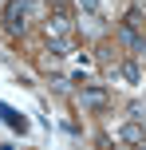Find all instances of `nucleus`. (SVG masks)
Returning <instances> with one entry per match:
<instances>
[{
    "label": "nucleus",
    "mask_w": 146,
    "mask_h": 150,
    "mask_svg": "<svg viewBox=\"0 0 146 150\" xmlns=\"http://www.w3.org/2000/svg\"><path fill=\"white\" fill-rule=\"evenodd\" d=\"M4 28L12 32V36H24V28H28V0H8V8H4Z\"/></svg>",
    "instance_id": "f257e3e1"
},
{
    "label": "nucleus",
    "mask_w": 146,
    "mask_h": 150,
    "mask_svg": "<svg viewBox=\"0 0 146 150\" xmlns=\"http://www.w3.org/2000/svg\"><path fill=\"white\" fill-rule=\"evenodd\" d=\"M79 99H83V107H91V111H103V107L111 103L107 87H83V91H79Z\"/></svg>",
    "instance_id": "f03ea898"
},
{
    "label": "nucleus",
    "mask_w": 146,
    "mask_h": 150,
    "mask_svg": "<svg viewBox=\"0 0 146 150\" xmlns=\"http://www.w3.org/2000/svg\"><path fill=\"white\" fill-rule=\"evenodd\" d=\"M118 138H123V142H146V127H142L138 119H130V122L118 127Z\"/></svg>",
    "instance_id": "7ed1b4c3"
},
{
    "label": "nucleus",
    "mask_w": 146,
    "mask_h": 150,
    "mask_svg": "<svg viewBox=\"0 0 146 150\" xmlns=\"http://www.w3.org/2000/svg\"><path fill=\"white\" fill-rule=\"evenodd\" d=\"M95 55H99V67H118V52H115L111 44H99Z\"/></svg>",
    "instance_id": "20e7f679"
},
{
    "label": "nucleus",
    "mask_w": 146,
    "mask_h": 150,
    "mask_svg": "<svg viewBox=\"0 0 146 150\" xmlns=\"http://www.w3.org/2000/svg\"><path fill=\"white\" fill-rule=\"evenodd\" d=\"M0 119H4V122H8V127H12V130H20V134H24V130H28V122H24V115L8 111V107H0Z\"/></svg>",
    "instance_id": "39448f33"
},
{
    "label": "nucleus",
    "mask_w": 146,
    "mask_h": 150,
    "mask_svg": "<svg viewBox=\"0 0 146 150\" xmlns=\"http://www.w3.org/2000/svg\"><path fill=\"white\" fill-rule=\"evenodd\" d=\"M118 75H123L126 83H138V63H130V59H126V63H118Z\"/></svg>",
    "instance_id": "423d86ee"
},
{
    "label": "nucleus",
    "mask_w": 146,
    "mask_h": 150,
    "mask_svg": "<svg viewBox=\"0 0 146 150\" xmlns=\"http://www.w3.org/2000/svg\"><path fill=\"white\" fill-rule=\"evenodd\" d=\"M83 4V12H91V16H99V0H79Z\"/></svg>",
    "instance_id": "0eeeda50"
},
{
    "label": "nucleus",
    "mask_w": 146,
    "mask_h": 150,
    "mask_svg": "<svg viewBox=\"0 0 146 150\" xmlns=\"http://www.w3.org/2000/svg\"><path fill=\"white\" fill-rule=\"evenodd\" d=\"M0 8H8V0H0Z\"/></svg>",
    "instance_id": "6e6552de"
}]
</instances>
